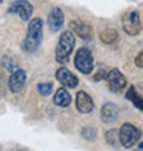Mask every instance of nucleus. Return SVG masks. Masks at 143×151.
<instances>
[{
	"label": "nucleus",
	"instance_id": "nucleus-1",
	"mask_svg": "<svg viewBox=\"0 0 143 151\" xmlns=\"http://www.w3.org/2000/svg\"><path fill=\"white\" fill-rule=\"evenodd\" d=\"M41 39H43V21L40 18H33L28 25V33L22 43V48L28 52H35L39 48Z\"/></svg>",
	"mask_w": 143,
	"mask_h": 151
},
{
	"label": "nucleus",
	"instance_id": "nucleus-2",
	"mask_svg": "<svg viewBox=\"0 0 143 151\" xmlns=\"http://www.w3.org/2000/svg\"><path fill=\"white\" fill-rule=\"evenodd\" d=\"M74 48V36L72 32H64L58 40V45L55 50V58L58 62L65 63L69 60L72 51Z\"/></svg>",
	"mask_w": 143,
	"mask_h": 151
},
{
	"label": "nucleus",
	"instance_id": "nucleus-3",
	"mask_svg": "<svg viewBox=\"0 0 143 151\" xmlns=\"http://www.w3.org/2000/svg\"><path fill=\"white\" fill-rule=\"evenodd\" d=\"M76 69L83 74H90L94 69V56L88 48H80L74 56Z\"/></svg>",
	"mask_w": 143,
	"mask_h": 151
},
{
	"label": "nucleus",
	"instance_id": "nucleus-4",
	"mask_svg": "<svg viewBox=\"0 0 143 151\" xmlns=\"http://www.w3.org/2000/svg\"><path fill=\"white\" fill-rule=\"evenodd\" d=\"M118 135H120V143L123 144L125 148H129L138 143V140L140 137V131L136 127H134L132 124L127 122L120 128Z\"/></svg>",
	"mask_w": 143,
	"mask_h": 151
},
{
	"label": "nucleus",
	"instance_id": "nucleus-5",
	"mask_svg": "<svg viewBox=\"0 0 143 151\" xmlns=\"http://www.w3.org/2000/svg\"><path fill=\"white\" fill-rule=\"evenodd\" d=\"M140 18L136 10H129L123 17V29L129 36H136L140 32Z\"/></svg>",
	"mask_w": 143,
	"mask_h": 151
},
{
	"label": "nucleus",
	"instance_id": "nucleus-6",
	"mask_svg": "<svg viewBox=\"0 0 143 151\" xmlns=\"http://www.w3.org/2000/svg\"><path fill=\"white\" fill-rule=\"evenodd\" d=\"M106 81L109 89L114 93H118L127 87V78L124 77V74L118 69H110L106 74Z\"/></svg>",
	"mask_w": 143,
	"mask_h": 151
},
{
	"label": "nucleus",
	"instance_id": "nucleus-7",
	"mask_svg": "<svg viewBox=\"0 0 143 151\" xmlns=\"http://www.w3.org/2000/svg\"><path fill=\"white\" fill-rule=\"evenodd\" d=\"M8 12H10V14L20 15V18L22 21H28L29 18L32 17L33 7L28 0H17V1H12V3L10 4Z\"/></svg>",
	"mask_w": 143,
	"mask_h": 151
},
{
	"label": "nucleus",
	"instance_id": "nucleus-8",
	"mask_svg": "<svg viewBox=\"0 0 143 151\" xmlns=\"http://www.w3.org/2000/svg\"><path fill=\"white\" fill-rule=\"evenodd\" d=\"M25 81H26V72L22 70V69H17L15 72H12V74L8 78L10 91L14 92V93L20 92L22 89V87L25 85Z\"/></svg>",
	"mask_w": 143,
	"mask_h": 151
},
{
	"label": "nucleus",
	"instance_id": "nucleus-9",
	"mask_svg": "<svg viewBox=\"0 0 143 151\" xmlns=\"http://www.w3.org/2000/svg\"><path fill=\"white\" fill-rule=\"evenodd\" d=\"M76 107L83 114L91 113L94 110V102H92L91 96L88 95L87 92L79 91L77 92V96H76Z\"/></svg>",
	"mask_w": 143,
	"mask_h": 151
},
{
	"label": "nucleus",
	"instance_id": "nucleus-10",
	"mask_svg": "<svg viewBox=\"0 0 143 151\" xmlns=\"http://www.w3.org/2000/svg\"><path fill=\"white\" fill-rule=\"evenodd\" d=\"M55 77L64 87L74 88V87H77V84H79V78H77L70 70H68L66 68L58 69L55 73Z\"/></svg>",
	"mask_w": 143,
	"mask_h": 151
},
{
	"label": "nucleus",
	"instance_id": "nucleus-11",
	"mask_svg": "<svg viewBox=\"0 0 143 151\" xmlns=\"http://www.w3.org/2000/svg\"><path fill=\"white\" fill-rule=\"evenodd\" d=\"M64 21H65V17H64L62 10H61L59 7L52 8L51 12L48 14V18H47L48 28L51 29L52 32H58V30L64 26Z\"/></svg>",
	"mask_w": 143,
	"mask_h": 151
},
{
	"label": "nucleus",
	"instance_id": "nucleus-12",
	"mask_svg": "<svg viewBox=\"0 0 143 151\" xmlns=\"http://www.w3.org/2000/svg\"><path fill=\"white\" fill-rule=\"evenodd\" d=\"M72 30L79 37H81L83 40H91L92 37V28L91 25H88L87 22H84L81 19H76L70 22Z\"/></svg>",
	"mask_w": 143,
	"mask_h": 151
},
{
	"label": "nucleus",
	"instance_id": "nucleus-13",
	"mask_svg": "<svg viewBox=\"0 0 143 151\" xmlns=\"http://www.w3.org/2000/svg\"><path fill=\"white\" fill-rule=\"evenodd\" d=\"M118 117V107L116 106L114 103L111 102H107L102 106V110H100V118L105 122H113L116 121Z\"/></svg>",
	"mask_w": 143,
	"mask_h": 151
},
{
	"label": "nucleus",
	"instance_id": "nucleus-14",
	"mask_svg": "<svg viewBox=\"0 0 143 151\" xmlns=\"http://www.w3.org/2000/svg\"><path fill=\"white\" fill-rule=\"evenodd\" d=\"M54 103L61 107H68L72 103V96L65 88H59L54 95Z\"/></svg>",
	"mask_w": 143,
	"mask_h": 151
},
{
	"label": "nucleus",
	"instance_id": "nucleus-15",
	"mask_svg": "<svg viewBox=\"0 0 143 151\" xmlns=\"http://www.w3.org/2000/svg\"><path fill=\"white\" fill-rule=\"evenodd\" d=\"M125 98H127L128 100H131L132 104H134L135 107H138L140 111L143 113V98L138 93V91L135 89L134 85H131V87L128 88L127 93H125Z\"/></svg>",
	"mask_w": 143,
	"mask_h": 151
},
{
	"label": "nucleus",
	"instance_id": "nucleus-16",
	"mask_svg": "<svg viewBox=\"0 0 143 151\" xmlns=\"http://www.w3.org/2000/svg\"><path fill=\"white\" fill-rule=\"evenodd\" d=\"M99 37L105 44H113L116 40H117V37H118V33H117V30H114V29L107 28L100 32Z\"/></svg>",
	"mask_w": 143,
	"mask_h": 151
},
{
	"label": "nucleus",
	"instance_id": "nucleus-17",
	"mask_svg": "<svg viewBox=\"0 0 143 151\" xmlns=\"http://www.w3.org/2000/svg\"><path fill=\"white\" fill-rule=\"evenodd\" d=\"M1 63H3V66L6 68V70H8V72H15L17 69H18L17 62L15 60H12L11 58H8V56H3Z\"/></svg>",
	"mask_w": 143,
	"mask_h": 151
},
{
	"label": "nucleus",
	"instance_id": "nucleus-18",
	"mask_svg": "<svg viewBox=\"0 0 143 151\" xmlns=\"http://www.w3.org/2000/svg\"><path fill=\"white\" fill-rule=\"evenodd\" d=\"M37 91L40 95L48 96L52 92V84L51 83H40L37 84Z\"/></svg>",
	"mask_w": 143,
	"mask_h": 151
},
{
	"label": "nucleus",
	"instance_id": "nucleus-19",
	"mask_svg": "<svg viewBox=\"0 0 143 151\" xmlns=\"http://www.w3.org/2000/svg\"><path fill=\"white\" fill-rule=\"evenodd\" d=\"M117 139L120 140L118 131H116V129H110V131L106 133V142L110 144V146H113V147L117 144Z\"/></svg>",
	"mask_w": 143,
	"mask_h": 151
},
{
	"label": "nucleus",
	"instance_id": "nucleus-20",
	"mask_svg": "<svg viewBox=\"0 0 143 151\" xmlns=\"http://www.w3.org/2000/svg\"><path fill=\"white\" fill-rule=\"evenodd\" d=\"M135 65L138 68H143V50L138 54V56L135 58Z\"/></svg>",
	"mask_w": 143,
	"mask_h": 151
},
{
	"label": "nucleus",
	"instance_id": "nucleus-21",
	"mask_svg": "<svg viewBox=\"0 0 143 151\" xmlns=\"http://www.w3.org/2000/svg\"><path fill=\"white\" fill-rule=\"evenodd\" d=\"M105 76H106V74H105V72H103V70H102V69H100L99 72H98L95 76H94V80H95V81H99V80H102V78H103Z\"/></svg>",
	"mask_w": 143,
	"mask_h": 151
},
{
	"label": "nucleus",
	"instance_id": "nucleus-22",
	"mask_svg": "<svg viewBox=\"0 0 143 151\" xmlns=\"http://www.w3.org/2000/svg\"><path fill=\"white\" fill-rule=\"evenodd\" d=\"M138 147H139V148H140V150H143V142H142V143H140V144H139V146H138Z\"/></svg>",
	"mask_w": 143,
	"mask_h": 151
},
{
	"label": "nucleus",
	"instance_id": "nucleus-23",
	"mask_svg": "<svg viewBox=\"0 0 143 151\" xmlns=\"http://www.w3.org/2000/svg\"><path fill=\"white\" fill-rule=\"evenodd\" d=\"M1 1H3V0H0V3H1Z\"/></svg>",
	"mask_w": 143,
	"mask_h": 151
}]
</instances>
